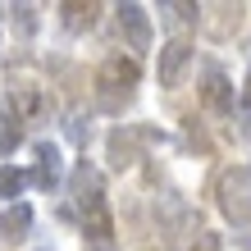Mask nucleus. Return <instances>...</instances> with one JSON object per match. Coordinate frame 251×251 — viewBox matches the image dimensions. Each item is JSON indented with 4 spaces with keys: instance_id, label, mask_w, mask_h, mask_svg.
Wrapping results in <instances>:
<instances>
[{
    "instance_id": "f03ea898",
    "label": "nucleus",
    "mask_w": 251,
    "mask_h": 251,
    "mask_svg": "<svg viewBox=\"0 0 251 251\" xmlns=\"http://www.w3.org/2000/svg\"><path fill=\"white\" fill-rule=\"evenodd\" d=\"M137 82H142V64L132 55H110L96 69V105L105 114H124L137 96Z\"/></svg>"
},
{
    "instance_id": "0eeeda50",
    "label": "nucleus",
    "mask_w": 251,
    "mask_h": 251,
    "mask_svg": "<svg viewBox=\"0 0 251 251\" xmlns=\"http://www.w3.org/2000/svg\"><path fill=\"white\" fill-rule=\"evenodd\" d=\"M32 169H27V183L32 187H41V192H55L64 183V155H60V146L55 142H37L32 146Z\"/></svg>"
},
{
    "instance_id": "9d476101",
    "label": "nucleus",
    "mask_w": 251,
    "mask_h": 251,
    "mask_svg": "<svg viewBox=\"0 0 251 251\" xmlns=\"http://www.w3.org/2000/svg\"><path fill=\"white\" fill-rule=\"evenodd\" d=\"M160 23H165L169 32H187V27L201 23V5L197 0H165V5H160Z\"/></svg>"
},
{
    "instance_id": "9b49d317",
    "label": "nucleus",
    "mask_w": 251,
    "mask_h": 251,
    "mask_svg": "<svg viewBox=\"0 0 251 251\" xmlns=\"http://www.w3.org/2000/svg\"><path fill=\"white\" fill-rule=\"evenodd\" d=\"M238 19H242L238 5H210V9H201V27H205L215 41H224V37L238 32Z\"/></svg>"
},
{
    "instance_id": "1a4fd4ad",
    "label": "nucleus",
    "mask_w": 251,
    "mask_h": 251,
    "mask_svg": "<svg viewBox=\"0 0 251 251\" xmlns=\"http://www.w3.org/2000/svg\"><path fill=\"white\" fill-rule=\"evenodd\" d=\"M32 233V205L27 201H14L0 210V242H23Z\"/></svg>"
},
{
    "instance_id": "20e7f679",
    "label": "nucleus",
    "mask_w": 251,
    "mask_h": 251,
    "mask_svg": "<svg viewBox=\"0 0 251 251\" xmlns=\"http://www.w3.org/2000/svg\"><path fill=\"white\" fill-rule=\"evenodd\" d=\"M151 142H165V132H160V128H132V124H124V128H114L105 137V155H110V165L124 174V169H132L142 160V146H151Z\"/></svg>"
},
{
    "instance_id": "a211bd4d",
    "label": "nucleus",
    "mask_w": 251,
    "mask_h": 251,
    "mask_svg": "<svg viewBox=\"0 0 251 251\" xmlns=\"http://www.w3.org/2000/svg\"><path fill=\"white\" fill-rule=\"evenodd\" d=\"M187 251H224V242H219V233H205V228H201L197 238H192Z\"/></svg>"
},
{
    "instance_id": "f257e3e1",
    "label": "nucleus",
    "mask_w": 251,
    "mask_h": 251,
    "mask_svg": "<svg viewBox=\"0 0 251 251\" xmlns=\"http://www.w3.org/2000/svg\"><path fill=\"white\" fill-rule=\"evenodd\" d=\"M64 215H78V224L87 238L96 242H110L114 233V219H110V205H105V178L92 160H78L69 174V210Z\"/></svg>"
},
{
    "instance_id": "39448f33",
    "label": "nucleus",
    "mask_w": 251,
    "mask_h": 251,
    "mask_svg": "<svg viewBox=\"0 0 251 251\" xmlns=\"http://www.w3.org/2000/svg\"><path fill=\"white\" fill-rule=\"evenodd\" d=\"M197 96H201V105L210 110V114H219V119H233V105H238V96H233V78L224 73V64H219V60H205V64H201Z\"/></svg>"
},
{
    "instance_id": "f8f14e48",
    "label": "nucleus",
    "mask_w": 251,
    "mask_h": 251,
    "mask_svg": "<svg viewBox=\"0 0 251 251\" xmlns=\"http://www.w3.org/2000/svg\"><path fill=\"white\" fill-rule=\"evenodd\" d=\"M96 14H100V5H92V0H64L60 5V23H64V32H92L96 27Z\"/></svg>"
},
{
    "instance_id": "2eb2a0df",
    "label": "nucleus",
    "mask_w": 251,
    "mask_h": 251,
    "mask_svg": "<svg viewBox=\"0 0 251 251\" xmlns=\"http://www.w3.org/2000/svg\"><path fill=\"white\" fill-rule=\"evenodd\" d=\"M9 14H14V23H19V32H23V37H32V32H37V9H32V5H14Z\"/></svg>"
},
{
    "instance_id": "aec40b11",
    "label": "nucleus",
    "mask_w": 251,
    "mask_h": 251,
    "mask_svg": "<svg viewBox=\"0 0 251 251\" xmlns=\"http://www.w3.org/2000/svg\"><path fill=\"white\" fill-rule=\"evenodd\" d=\"M100 251H110V247H100Z\"/></svg>"
},
{
    "instance_id": "ddd939ff",
    "label": "nucleus",
    "mask_w": 251,
    "mask_h": 251,
    "mask_svg": "<svg viewBox=\"0 0 251 251\" xmlns=\"http://www.w3.org/2000/svg\"><path fill=\"white\" fill-rule=\"evenodd\" d=\"M23 146V119L14 114L9 96H0V155H14Z\"/></svg>"
},
{
    "instance_id": "f3484780",
    "label": "nucleus",
    "mask_w": 251,
    "mask_h": 251,
    "mask_svg": "<svg viewBox=\"0 0 251 251\" xmlns=\"http://www.w3.org/2000/svg\"><path fill=\"white\" fill-rule=\"evenodd\" d=\"M69 137L78 142V146H87V142H92V119H82V114H73V119H69Z\"/></svg>"
},
{
    "instance_id": "6ab92c4d",
    "label": "nucleus",
    "mask_w": 251,
    "mask_h": 251,
    "mask_svg": "<svg viewBox=\"0 0 251 251\" xmlns=\"http://www.w3.org/2000/svg\"><path fill=\"white\" fill-rule=\"evenodd\" d=\"M247 92H251V73H247ZM247 100H251V96H247Z\"/></svg>"
},
{
    "instance_id": "6e6552de",
    "label": "nucleus",
    "mask_w": 251,
    "mask_h": 251,
    "mask_svg": "<svg viewBox=\"0 0 251 251\" xmlns=\"http://www.w3.org/2000/svg\"><path fill=\"white\" fill-rule=\"evenodd\" d=\"M114 19H119V32H124V41L132 50H151L155 32H151V9H146V5H132V0H128V5L114 9Z\"/></svg>"
},
{
    "instance_id": "4468645a",
    "label": "nucleus",
    "mask_w": 251,
    "mask_h": 251,
    "mask_svg": "<svg viewBox=\"0 0 251 251\" xmlns=\"http://www.w3.org/2000/svg\"><path fill=\"white\" fill-rule=\"evenodd\" d=\"M23 192H27V169H19V165H0V197L14 205V197H23Z\"/></svg>"
},
{
    "instance_id": "423d86ee",
    "label": "nucleus",
    "mask_w": 251,
    "mask_h": 251,
    "mask_svg": "<svg viewBox=\"0 0 251 251\" xmlns=\"http://www.w3.org/2000/svg\"><path fill=\"white\" fill-rule=\"evenodd\" d=\"M192 60H197L192 41H183V37L165 41V46H160V60H155V78H160V87H169V92H174V87H183Z\"/></svg>"
},
{
    "instance_id": "7ed1b4c3",
    "label": "nucleus",
    "mask_w": 251,
    "mask_h": 251,
    "mask_svg": "<svg viewBox=\"0 0 251 251\" xmlns=\"http://www.w3.org/2000/svg\"><path fill=\"white\" fill-rule=\"evenodd\" d=\"M215 201L228 224L247 228L251 224V165H228L215 183Z\"/></svg>"
},
{
    "instance_id": "dca6fc26",
    "label": "nucleus",
    "mask_w": 251,
    "mask_h": 251,
    "mask_svg": "<svg viewBox=\"0 0 251 251\" xmlns=\"http://www.w3.org/2000/svg\"><path fill=\"white\" fill-rule=\"evenodd\" d=\"M233 119H238V137L251 142V100H238V105H233Z\"/></svg>"
}]
</instances>
